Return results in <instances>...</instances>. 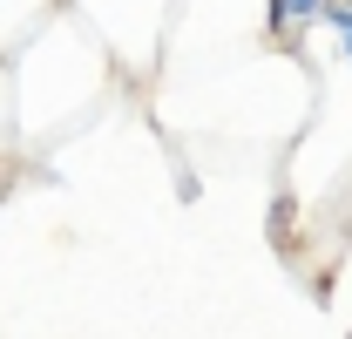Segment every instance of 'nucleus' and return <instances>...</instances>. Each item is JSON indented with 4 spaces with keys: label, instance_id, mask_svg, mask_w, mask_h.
I'll list each match as a JSON object with an SVG mask.
<instances>
[{
    "label": "nucleus",
    "instance_id": "obj_1",
    "mask_svg": "<svg viewBox=\"0 0 352 339\" xmlns=\"http://www.w3.org/2000/svg\"><path fill=\"white\" fill-rule=\"evenodd\" d=\"M271 21H278V34H292L305 21H325V0H271Z\"/></svg>",
    "mask_w": 352,
    "mask_h": 339
},
{
    "label": "nucleus",
    "instance_id": "obj_2",
    "mask_svg": "<svg viewBox=\"0 0 352 339\" xmlns=\"http://www.w3.org/2000/svg\"><path fill=\"white\" fill-rule=\"evenodd\" d=\"M325 21L339 28V41H346V54H352V0H325Z\"/></svg>",
    "mask_w": 352,
    "mask_h": 339
}]
</instances>
